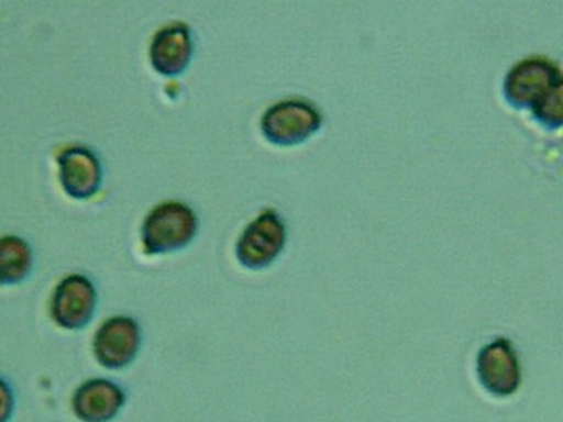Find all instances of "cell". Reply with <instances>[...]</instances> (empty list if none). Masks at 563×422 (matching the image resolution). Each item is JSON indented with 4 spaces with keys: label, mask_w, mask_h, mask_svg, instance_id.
Returning a JSON list of instances; mask_svg holds the SVG:
<instances>
[{
    "label": "cell",
    "mask_w": 563,
    "mask_h": 422,
    "mask_svg": "<svg viewBox=\"0 0 563 422\" xmlns=\"http://www.w3.org/2000/svg\"><path fill=\"white\" fill-rule=\"evenodd\" d=\"M538 122L550 129L561 127L562 124V88L542 100L536 109H532Z\"/></svg>",
    "instance_id": "cell-12"
},
{
    "label": "cell",
    "mask_w": 563,
    "mask_h": 422,
    "mask_svg": "<svg viewBox=\"0 0 563 422\" xmlns=\"http://www.w3.org/2000/svg\"><path fill=\"white\" fill-rule=\"evenodd\" d=\"M98 306V291L84 275H68L57 286L52 298V319L64 330L79 331L92 321Z\"/></svg>",
    "instance_id": "cell-7"
},
{
    "label": "cell",
    "mask_w": 563,
    "mask_h": 422,
    "mask_svg": "<svg viewBox=\"0 0 563 422\" xmlns=\"http://www.w3.org/2000/svg\"><path fill=\"white\" fill-rule=\"evenodd\" d=\"M476 374L482 387L492 396L510 397L521 386V365L511 341L500 336L479 351Z\"/></svg>",
    "instance_id": "cell-4"
},
{
    "label": "cell",
    "mask_w": 563,
    "mask_h": 422,
    "mask_svg": "<svg viewBox=\"0 0 563 422\" xmlns=\"http://www.w3.org/2000/svg\"><path fill=\"white\" fill-rule=\"evenodd\" d=\"M199 220L183 202L161 203L147 214L143 224V245L148 255L175 253L192 243Z\"/></svg>",
    "instance_id": "cell-1"
},
{
    "label": "cell",
    "mask_w": 563,
    "mask_h": 422,
    "mask_svg": "<svg viewBox=\"0 0 563 422\" xmlns=\"http://www.w3.org/2000/svg\"><path fill=\"white\" fill-rule=\"evenodd\" d=\"M192 55V33L185 23H173L158 30L150 45L151 65L164 77L184 74Z\"/></svg>",
    "instance_id": "cell-10"
},
{
    "label": "cell",
    "mask_w": 563,
    "mask_h": 422,
    "mask_svg": "<svg viewBox=\"0 0 563 422\" xmlns=\"http://www.w3.org/2000/svg\"><path fill=\"white\" fill-rule=\"evenodd\" d=\"M59 180L70 198L89 199L102 185V165L92 149L75 145L58 155Z\"/></svg>",
    "instance_id": "cell-8"
},
{
    "label": "cell",
    "mask_w": 563,
    "mask_h": 422,
    "mask_svg": "<svg viewBox=\"0 0 563 422\" xmlns=\"http://www.w3.org/2000/svg\"><path fill=\"white\" fill-rule=\"evenodd\" d=\"M143 343L137 321L128 315L106 320L93 336L95 359L106 369H124L137 358Z\"/></svg>",
    "instance_id": "cell-6"
},
{
    "label": "cell",
    "mask_w": 563,
    "mask_h": 422,
    "mask_svg": "<svg viewBox=\"0 0 563 422\" xmlns=\"http://www.w3.org/2000/svg\"><path fill=\"white\" fill-rule=\"evenodd\" d=\"M321 125V115L303 100H285L266 110L261 129L269 143L296 145L313 135Z\"/></svg>",
    "instance_id": "cell-5"
},
{
    "label": "cell",
    "mask_w": 563,
    "mask_h": 422,
    "mask_svg": "<svg viewBox=\"0 0 563 422\" xmlns=\"http://www.w3.org/2000/svg\"><path fill=\"white\" fill-rule=\"evenodd\" d=\"M16 409V397L12 385L0 376V422H10Z\"/></svg>",
    "instance_id": "cell-13"
},
{
    "label": "cell",
    "mask_w": 563,
    "mask_h": 422,
    "mask_svg": "<svg viewBox=\"0 0 563 422\" xmlns=\"http://www.w3.org/2000/svg\"><path fill=\"white\" fill-rule=\"evenodd\" d=\"M285 240V225L279 215L265 210L241 234L235 246L239 263L253 270L268 268L284 251Z\"/></svg>",
    "instance_id": "cell-3"
},
{
    "label": "cell",
    "mask_w": 563,
    "mask_h": 422,
    "mask_svg": "<svg viewBox=\"0 0 563 422\" xmlns=\"http://www.w3.org/2000/svg\"><path fill=\"white\" fill-rule=\"evenodd\" d=\"M32 270L33 251L26 241L14 235L0 238V286L23 284Z\"/></svg>",
    "instance_id": "cell-11"
},
{
    "label": "cell",
    "mask_w": 563,
    "mask_h": 422,
    "mask_svg": "<svg viewBox=\"0 0 563 422\" xmlns=\"http://www.w3.org/2000/svg\"><path fill=\"white\" fill-rule=\"evenodd\" d=\"M562 88L560 69L542 58L517 64L505 80V98L516 109H536L545 98Z\"/></svg>",
    "instance_id": "cell-2"
},
{
    "label": "cell",
    "mask_w": 563,
    "mask_h": 422,
    "mask_svg": "<svg viewBox=\"0 0 563 422\" xmlns=\"http://www.w3.org/2000/svg\"><path fill=\"white\" fill-rule=\"evenodd\" d=\"M128 397L118 384L108 379H90L80 385L73 397V410L84 422H109L122 411Z\"/></svg>",
    "instance_id": "cell-9"
}]
</instances>
